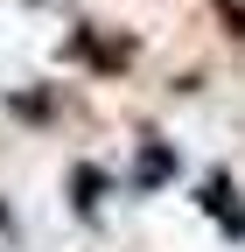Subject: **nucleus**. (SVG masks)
Returning a JSON list of instances; mask_svg holds the SVG:
<instances>
[{"instance_id": "obj_1", "label": "nucleus", "mask_w": 245, "mask_h": 252, "mask_svg": "<svg viewBox=\"0 0 245 252\" xmlns=\"http://www.w3.org/2000/svg\"><path fill=\"white\" fill-rule=\"evenodd\" d=\"M196 210H203V217H217L231 238H245V203H238V182H231L224 168H217V175H203V189H196Z\"/></svg>"}, {"instance_id": "obj_2", "label": "nucleus", "mask_w": 245, "mask_h": 252, "mask_svg": "<svg viewBox=\"0 0 245 252\" xmlns=\"http://www.w3.org/2000/svg\"><path fill=\"white\" fill-rule=\"evenodd\" d=\"M70 49L84 63H98V70H126V63H133V35H91V28H77Z\"/></svg>"}, {"instance_id": "obj_3", "label": "nucleus", "mask_w": 245, "mask_h": 252, "mask_svg": "<svg viewBox=\"0 0 245 252\" xmlns=\"http://www.w3.org/2000/svg\"><path fill=\"white\" fill-rule=\"evenodd\" d=\"M175 175V147H154V140H147L140 147V189H154V182H168Z\"/></svg>"}, {"instance_id": "obj_4", "label": "nucleus", "mask_w": 245, "mask_h": 252, "mask_svg": "<svg viewBox=\"0 0 245 252\" xmlns=\"http://www.w3.org/2000/svg\"><path fill=\"white\" fill-rule=\"evenodd\" d=\"M70 196H77V210H91V203L105 196V175L91 168V161H77V168H70Z\"/></svg>"}, {"instance_id": "obj_5", "label": "nucleus", "mask_w": 245, "mask_h": 252, "mask_svg": "<svg viewBox=\"0 0 245 252\" xmlns=\"http://www.w3.org/2000/svg\"><path fill=\"white\" fill-rule=\"evenodd\" d=\"M7 112L14 119H56V98H49V91H42V98H35V91H7Z\"/></svg>"}, {"instance_id": "obj_6", "label": "nucleus", "mask_w": 245, "mask_h": 252, "mask_svg": "<svg viewBox=\"0 0 245 252\" xmlns=\"http://www.w3.org/2000/svg\"><path fill=\"white\" fill-rule=\"evenodd\" d=\"M210 7L224 14V35H238V42H245V0H210Z\"/></svg>"}, {"instance_id": "obj_7", "label": "nucleus", "mask_w": 245, "mask_h": 252, "mask_svg": "<svg viewBox=\"0 0 245 252\" xmlns=\"http://www.w3.org/2000/svg\"><path fill=\"white\" fill-rule=\"evenodd\" d=\"M0 231H7V210H0Z\"/></svg>"}]
</instances>
